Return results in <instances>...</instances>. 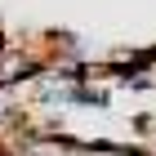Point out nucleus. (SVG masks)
Segmentation results:
<instances>
[{"label": "nucleus", "mask_w": 156, "mask_h": 156, "mask_svg": "<svg viewBox=\"0 0 156 156\" xmlns=\"http://www.w3.org/2000/svg\"><path fill=\"white\" fill-rule=\"evenodd\" d=\"M49 54H40V49L31 45H5V54H0V94H13L18 85H31L40 72H45Z\"/></svg>", "instance_id": "f257e3e1"}]
</instances>
